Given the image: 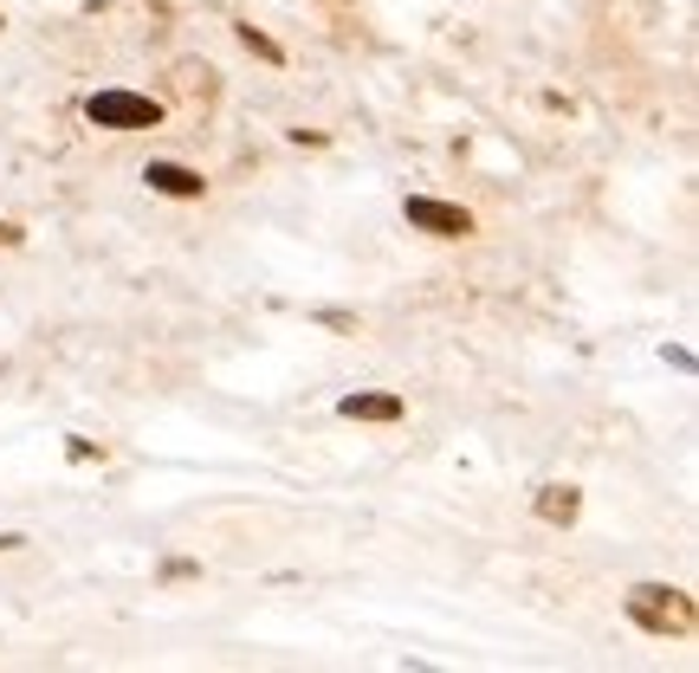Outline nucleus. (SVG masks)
I'll list each match as a JSON object with an SVG mask.
<instances>
[{
    "label": "nucleus",
    "mask_w": 699,
    "mask_h": 673,
    "mask_svg": "<svg viewBox=\"0 0 699 673\" xmlns=\"http://www.w3.org/2000/svg\"><path fill=\"white\" fill-rule=\"evenodd\" d=\"M402 220H409L415 233H427V240H473V233H480L473 207L440 202V195H402Z\"/></svg>",
    "instance_id": "7ed1b4c3"
},
{
    "label": "nucleus",
    "mask_w": 699,
    "mask_h": 673,
    "mask_svg": "<svg viewBox=\"0 0 699 673\" xmlns=\"http://www.w3.org/2000/svg\"><path fill=\"white\" fill-rule=\"evenodd\" d=\"M337 414L356 421V427H396L409 414V402L396 389H350V396H337Z\"/></svg>",
    "instance_id": "39448f33"
},
{
    "label": "nucleus",
    "mask_w": 699,
    "mask_h": 673,
    "mask_svg": "<svg viewBox=\"0 0 699 673\" xmlns=\"http://www.w3.org/2000/svg\"><path fill=\"white\" fill-rule=\"evenodd\" d=\"M233 33H240V46H247L253 59H266V66H285V46L273 39V33H260L253 20H247V26H233Z\"/></svg>",
    "instance_id": "0eeeda50"
},
{
    "label": "nucleus",
    "mask_w": 699,
    "mask_h": 673,
    "mask_svg": "<svg viewBox=\"0 0 699 673\" xmlns=\"http://www.w3.org/2000/svg\"><path fill=\"white\" fill-rule=\"evenodd\" d=\"M142 189L162 195V202H202L208 195V175L188 169V162H169V156H149L142 162Z\"/></svg>",
    "instance_id": "20e7f679"
},
{
    "label": "nucleus",
    "mask_w": 699,
    "mask_h": 673,
    "mask_svg": "<svg viewBox=\"0 0 699 673\" xmlns=\"http://www.w3.org/2000/svg\"><path fill=\"white\" fill-rule=\"evenodd\" d=\"M66 460H71V467H91V460H104V441H84V434H66Z\"/></svg>",
    "instance_id": "6e6552de"
},
{
    "label": "nucleus",
    "mask_w": 699,
    "mask_h": 673,
    "mask_svg": "<svg viewBox=\"0 0 699 673\" xmlns=\"http://www.w3.org/2000/svg\"><path fill=\"white\" fill-rule=\"evenodd\" d=\"M622 608H629V621L641 635H674V641L694 635V596L680 583H634Z\"/></svg>",
    "instance_id": "f257e3e1"
},
{
    "label": "nucleus",
    "mask_w": 699,
    "mask_h": 673,
    "mask_svg": "<svg viewBox=\"0 0 699 673\" xmlns=\"http://www.w3.org/2000/svg\"><path fill=\"white\" fill-rule=\"evenodd\" d=\"M531 505H538V518H545V525H563V532L583 518V492H576V486H538V499H531Z\"/></svg>",
    "instance_id": "423d86ee"
},
{
    "label": "nucleus",
    "mask_w": 699,
    "mask_h": 673,
    "mask_svg": "<svg viewBox=\"0 0 699 673\" xmlns=\"http://www.w3.org/2000/svg\"><path fill=\"white\" fill-rule=\"evenodd\" d=\"M0 247H7V253L26 247V227H20V220H0Z\"/></svg>",
    "instance_id": "1a4fd4ad"
},
{
    "label": "nucleus",
    "mask_w": 699,
    "mask_h": 673,
    "mask_svg": "<svg viewBox=\"0 0 699 673\" xmlns=\"http://www.w3.org/2000/svg\"><path fill=\"white\" fill-rule=\"evenodd\" d=\"M84 124H98V130H162V104L149 91L104 84V91L84 98Z\"/></svg>",
    "instance_id": "f03ea898"
},
{
    "label": "nucleus",
    "mask_w": 699,
    "mask_h": 673,
    "mask_svg": "<svg viewBox=\"0 0 699 673\" xmlns=\"http://www.w3.org/2000/svg\"><path fill=\"white\" fill-rule=\"evenodd\" d=\"M26 544V532H0V550H20Z\"/></svg>",
    "instance_id": "9d476101"
}]
</instances>
